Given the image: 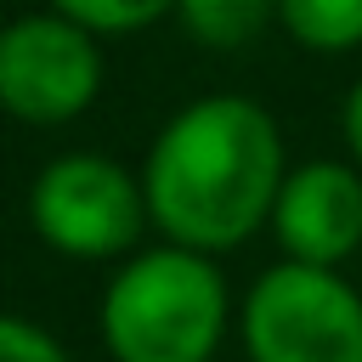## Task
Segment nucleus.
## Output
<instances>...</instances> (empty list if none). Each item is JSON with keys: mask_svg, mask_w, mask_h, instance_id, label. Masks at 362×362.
Returning <instances> with one entry per match:
<instances>
[{"mask_svg": "<svg viewBox=\"0 0 362 362\" xmlns=\"http://www.w3.org/2000/svg\"><path fill=\"white\" fill-rule=\"evenodd\" d=\"M288 175L277 119L238 90H215L170 113L141 164L147 221L164 243L192 255H226L272 221Z\"/></svg>", "mask_w": 362, "mask_h": 362, "instance_id": "nucleus-1", "label": "nucleus"}, {"mask_svg": "<svg viewBox=\"0 0 362 362\" xmlns=\"http://www.w3.org/2000/svg\"><path fill=\"white\" fill-rule=\"evenodd\" d=\"M226 277L209 255L158 243L119 260L102 288V345L113 362H209L226 334Z\"/></svg>", "mask_w": 362, "mask_h": 362, "instance_id": "nucleus-2", "label": "nucleus"}, {"mask_svg": "<svg viewBox=\"0 0 362 362\" xmlns=\"http://www.w3.org/2000/svg\"><path fill=\"white\" fill-rule=\"evenodd\" d=\"M28 221L62 260H130L147 221L141 175L107 153H62L28 187Z\"/></svg>", "mask_w": 362, "mask_h": 362, "instance_id": "nucleus-3", "label": "nucleus"}, {"mask_svg": "<svg viewBox=\"0 0 362 362\" xmlns=\"http://www.w3.org/2000/svg\"><path fill=\"white\" fill-rule=\"evenodd\" d=\"M238 328L249 362H362V294L322 266L260 272Z\"/></svg>", "mask_w": 362, "mask_h": 362, "instance_id": "nucleus-4", "label": "nucleus"}, {"mask_svg": "<svg viewBox=\"0 0 362 362\" xmlns=\"http://www.w3.org/2000/svg\"><path fill=\"white\" fill-rule=\"evenodd\" d=\"M102 90V45L62 11H28L0 23V113L17 124H68Z\"/></svg>", "mask_w": 362, "mask_h": 362, "instance_id": "nucleus-5", "label": "nucleus"}, {"mask_svg": "<svg viewBox=\"0 0 362 362\" xmlns=\"http://www.w3.org/2000/svg\"><path fill=\"white\" fill-rule=\"evenodd\" d=\"M266 226H272L283 260L339 272L362 249V170L339 164V158L288 164Z\"/></svg>", "mask_w": 362, "mask_h": 362, "instance_id": "nucleus-6", "label": "nucleus"}, {"mask_svg": "<svg viewBox=\"0 0 362 362\" xmlns=\"http://www.w3.org/2000/svg\"><path fill=\"white\" fill-rule=\"evenodd\" d=\"M175 23L209 51H238L277 23V0H175Z\"/></svg>", "mask_w": 362, "mask_h": 362, "instance_id": "nucleus-7", "label": "nucleus"}, {"mask_svg": "<svg viewBox=\"0 0 362 362\" xmlns=\"http://www.w3.org/2000/svg\"><path fill=\"white\" fill-rule=\"evenodd\" d=\"M277 23L305 51H356L362 45V0H277Z\"/></svg>", "mask_w": 362, "mask_h": 362, "instance_id": "nucleus-8", "label": "nucleus"}, {"mask_svg": "<svg viewBox=\"0 0 362 362\" xmlns=\"http://www.w3.org/2000/svg\"><path fill=\"white\" fill-rule=\"evenodd\" d=\"M51 11H62L68 23L90 28L96 40L107 34H141L158 17H175V0H45Z\"/></svg>", "mask_w": 362, "mask_h": 362, "instance_id": "nucleus-9", "label": "nucleus"}, {"mask_svg": "<svg viewBox=\"0 0 362 362\" xmlns=\"http://www.w3.org/2000/svg\"><path fill=\"white\" fill-rule=\"evenodd\" d=\"M0 362H68V351H62L40 322L0 311Z\"/></svg>", "mask_w": 362, "mask_h": 362, "instance_id": "nucleus-10", "label": "nucleus"}, {"mask_svg": "<svg viewBox=\"0 0 362 362\" xmlns=\"http://www.w3.org/2000/svg\"><path fill=\"white\" fill-rule=\"evenodd\" d=\"M339 124H345V147H351V164L362 170V79L351 85V96H345V113H339Z\"/></svg>", "mask_w": 362, "mask_h": 362, "instance_id": "nucleus-11", "label": "nucleus"}, {"mask_svg": "<svg viewBox=\"0 0 362 362\" xmlns=\"http://www.w3.org/2000/svg\"><path fill=\"white\" fill-rule=\"evenodd\" d=\"M0 23H6V17H0Z\"/></svg>", "mask_w": 362, "mask_h": 362, "instance_id": "nucleus-12", "label": "nucleus"}]
</instances>
